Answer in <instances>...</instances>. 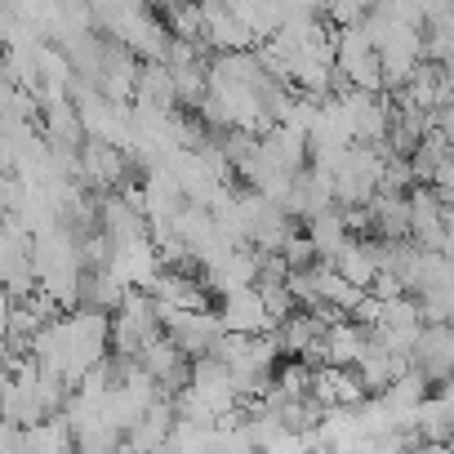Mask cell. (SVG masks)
Here are the masks:
<instances>
[{
	"mask_svg": "<svg viewBox=\"0 0 454 454\" xmlns=\"http://www.w3.org/2000/svg\"><path fill=\"white\" fill-rule=\"evenodd\" d=\"M218 325H223V334H237V339H263V334H272L277 325L268 321V308H263V299H259V290L250 286V290H237V294H227L223 303H218Z\"/></svg>",
	"mask_w": 454,
	"mask_h": 454,
	"instance_id": "6da1fadb",
	"label": "cell"
}]
</instances>
